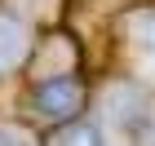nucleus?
Returning <instances> with one entry per match:
<instances>
[{
  "mask_svg": "<svg viewBox=\"0 0 155 146\" xmlns=\"http://www.w3.org/2000/svg\"><path fill=\"white\" fill-rule=\"evenodd\" d=\"M36 106L45 111V115H75V106H80V84H75V80H49L36 93Z\"/></svg>",
  "mask_w": 155,
  "mask_h": 146,
  "instance_id": "nucleus-1",
  "label": "nucleus"
},
{
  "mask_svg": "<svg viewBox=\"0 0 155 146\" xmlns=\"http://www.w3.org/2000/svg\"><path fill=\"white\" fill-rule=\"evenodd\" d=\"M27 31H22V22H13V18H5L0 13V71H13L18 62L27 58Z\"/></svg>",
  "mask_w": 155,
  "mask_h": 146,
  "instance_id": "nucleus-2",
  "label": "nucleus"
},
{
  "mask_svg": "<svg viewBox=\"0 0 155 146\" xmlns=\"http://www.w3.org/2000/svg\"><path fill=\"white\" fill-rule=\"evenodd\" d=\"M137 115H142V97L133 93L129 84L107 89V120L111 124H129V120H137Z\"/></svg>",
  "mask_w": 155,
  "mask_h": 146,
  "instance_id": "nucleus-3",
  "label": "nucleus"
},
{
  "mask_svg": "<svg viewBox=\"0 0 155 146\" xmlns=\"http://www.w3.org/2000/svg\"><path fill=\"white\" fill-rule=\"evenodd\" d=\"M49 146H102V137H97L93 128H84V124H71V128L53 133V142H49Z\"/></svg>",
  "mask_w": 155,
  "mask_h": 146,
  "instance_id": "nucleus-4",
  "label": "nucleus"
},
{
  "mask_svg": "<svg viewBox=\"0 0 155 146\" xmlns=\"http://www.w3.org/2000/svg\"><path fill=\"white\" fill-rule=\"evenodd\" d=\"M129 31L137 40H146V44H155V13H137V18H129Z\"/></svg>",
  "mask_w": 155,
  "mask_h": 146,
  "instance_id": "nucleus-5",
  "label": "nucleus"
},
{
  "mask_svg": "<svg viewBox=\"0 0 155 146\" xmlns=\"http://www.w3.org/2000/svg\"><path fill=\"white\" fill-rule=\"evenodd\" d=\"M0 146H31V142H22V133H13V128H0Z\"/></svg>",
  "mask_w": 155,
  "mask_h": 146,
  "instance_id": "nucleus-6",
  "label": "nucleus"
},
{
  "mask_svg": "<svg viewBox=\"0 0 155 146\" xmlns=\"http://www.w3.org/2000/svg\"><path fill=\"white\" fill-rule=\"evenodd\" d=\"M142 71H146V75L155 80V53H146V58H142Z\"/></svg>",
  "mask_w": 155,
  "mask_h": 146,
  "instance_id": "nucleus-7",
  "label": "nucleus"
}]
</instances>
